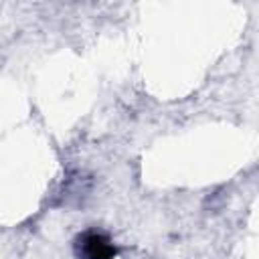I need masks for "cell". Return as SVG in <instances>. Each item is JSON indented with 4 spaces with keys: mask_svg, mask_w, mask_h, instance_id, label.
I'll return each instance as SVG.
<instances>
[{
    "mask_svg": "<svg viewBox=\"0 0 259 259\" xmlns=\"http://www.w3.org/2000/svg\"><path fill=\"white\" fill-rule=\"evenodd\" d=\"M77 255L81 259H113L117 255L115 245L97 231H87L77 237Z\"/></svg>",
    "mask_w": 259,
    "mask_h": 259,
    "instance_id": "6da1fadb",
    "label": "cell"
}]
</instances>
